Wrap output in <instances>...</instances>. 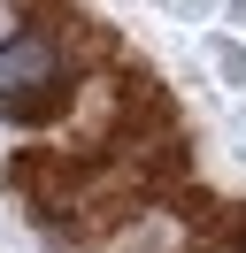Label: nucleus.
I'll use <instances>...</instances> for the list:
<instances>
[{
	"instance_id": "f257e3e1",
	"label": "nucleus",
	"mask_w": 246,
	"mask_h": 253,
	"mask_svg": "<svg viewBox=\"0 0 246 253\" xmlns=\"http://www.w3.org/2000/svg\"><path fill=\"white\" fill-rule=\"evenodd\" d=\"M54 92H62V54L46 46L39 31L0 39V108L8 115H46Z\"/></svg>"
}]
</instances>
